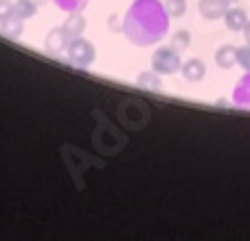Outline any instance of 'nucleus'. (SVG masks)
Wrapping results in <instances>:
<instances>
[{
    "mask_svg": "<svg viewBox=\"0 0 250 241\" xmlns=\"http://www.w3.org/2000/svg\"><path fill=\"white\" fill-rule=\"evenodd\" d=\"M232 104L239 108L250 111V72H244V77L237 81L232 90Z\"/></svg>",
    "mask_w": 250,
    "mask_h": 241,
    "instance_id": "nucleus-7",
    "label": "nucleus"
},
{
    "mask_svg": "<svg viewBox=\"0 0 250 241\" xmlns=\"http://www.w3.org/2000/svg\"><path fill=\"white\" fill-rule=\"evenodd\" d=\"M223 23L230 32H244L246 23H248V14L241 9V7H228L226 16H223Z\"/></svg>",
    "mask_w": 250,
    "mask_h": 241,
    "instance_id": "nucleus-9",
    "label": "nucleus"
},
{
    "mask_svg": "<svg viewBox=\"0 0 250 241\" xmlns=\"http://www.w3.org/2000/svg\"><path fill=\"white\" fill-rule=\"evenodd\" d=\"M63 27L70 34V39H77V36H82L83 30H86V18H83L82 12H72V14H68Z\"/></svg>",
    "mask_w": 250,
    "mask_h": 241,
    "instance_id": "nucleus-11",
    "label": "nucleus"
},
{
    "mask_svg": "<svg viewBox=\"0 0 250 241\" xmlns=\"http://www.w3.org/2000/svg\"><path fill=\"white\" fill-rule=\"evenodd\" d=\"M14 14V2L12 0H0V23Z\"/></svg>",
    "mask_w": 250,
    "mask_h": 241,
    "instance_id": "nucleus-18",
    "label": "nucleus"
},
{
    "mask_svg": "<svg viewBox=\"0 0 250 241\" xmlns=\"http://www.w3.org/2000/svg\"><path fill=\"white\" fill-rule=\"evenodd\" d=\"M23 23H25L23 18H18L16 14H12L9 18H5V20L0 23V32H2V36L16 41V39H21V34H23Z\"/></svg>",
    "mask_w": 250,
    "mask_h": 241,
    "instance_id": "nucleus-10",
    "label": "nucleus"
},
{
    "mask_svg": "<svg viewBox=\"0 0 250 241\" xmlns=\"http://www.w3.org/2000/svg\"><path fill=\"white\" fill-rule=\"evenodd\" d=\"M189 45H192V34H189L187 30H178L174 36H171V47H176L178 52L187 50Z\"/></svg>",
    "mask_w": 250,
    "mask_h": 241,
    "instance_id": "nucleus-16",
    "label": "nucleus"
},
{
    "mask_svg": "<svg viewBox=\"0 0 250 241\" xmlns=\"http://www.w3.org/2000/svg\"><path fill=\"white\" fill-rule=\"evenodd\" d=\"M68 43H70V34L65 32V27H54L52 32H47L45 36V50L50 54H63L68 50Z\"/></svg>",
    "mask_w": 250,
    "mask_h": 241,
    "instance_id": "nucleus-4",
    "label": "nucleus"
},
{
    "mask_svg": "<svg viewBox=\"0 0 250 241\" xmlns=\"http://www.w3.org/2000/svg\"><path fill=\"white\" fill-rule=\"evenodd\" d=\"M237 65H241V68H244V72H250V45L239 47Z\"/></svg>",
    "mask_w": 250,
    "mask_h": 241,
    "instance_id": "nucleus-17",
    "label": "nucleus"
},
{
    "mask_svg": "<svg viewBox=\"0 0 250 241\" xmlns=\"http://www.w3.org/2000/svg\"><path fill=\"white\" fill-rule=\"evenodd\" d=\"M163 75H158L156 70H149V72H140L138 75V86L140 88H146V90H160L163 88Z\"/></svg>",
    "mask_w": 250,
    "mask_h": 241,
    "instance_id": "nucleus-12",
    "label": "nucleus"
},
{
    "mask_svg": "<svg viewBox=\"0 0 250 241\" xmlns=\"http://www.w3.org/2000/svg\"><path fill=\"white\" fill-rule=\"evenodd\" d=\"M65 57L72 65L77 68H88V65L95 63V45L88 39H82V36H77V39H70L68 43V50H65Z\"/></svg>",
    "mask_w": 250,
    "mask_h": 241,
    "instance_id": "nucleus-2",
    "label": "nucleus"
},
{
    "mask_svg": "<svg viewBox=\"0 0 250 241\" xmlns=\"http://www.w3.org/2000/svg\"><path fill=\"white\" fill-rule=\"evenodd\" d=\"M237 54H239V47L226 43V45H221L214 52V61L221 70H232L234 65H237Z\"/></svg>",
    "mask_w": 250,
    "mask_h": 241,
    "instance_id": "nucleus-8",
    "label": "nucleus"
},
{
    "mask_svg": "<svg viewBox=\"0 0 250 241\" xmlns=\"http://www.w3.org/2000/svg\"><path fill=\"white\" fill-rule=\"evenodd\" d=\"M244 39H246V45H250V18H248V23H246V27H244Z\"/></svg>",
    "mask_w": 250,
    "mask_h": 241,
    "instance_id": "nucleus-19",
    "label": "nucleus"
},
{
    "mask_svg": "<svg viewBox=\"0 0 250 241\" xmlns=\"http://www.w3.org/2000/svg\"><path fill=\"white\" fill-rule=\"evenodd\" d=\"M228 2H230V5H232V2H239V0H228Z\"/></svg>",
    "mask_w": 250,
    "mask_h": 241,
    "instance_id": "nucleus-20",
    "label": "nucleus"
},
{
    "mask_svg": "<svg viewBox=\"0 0 250 241\" xmlns=\"http://www.w3.org/2000/svg\"><path fill=\"white\" fill-rule=\"evenodd\" d=\"M230 2L228 0H198V14L205 20H219L226 16Z\"/></svg>",
    "mask_w": 250,
    "mask_h": 241,
    "instance_id": "nucleus-5",
    "label": "nucleus"
},
{
    "mask_svg": "<svg viewBox=\"0 0 250 241\" xmlns=\"http://www.w3.org/2000/svg\"><path fill=\"white\" fill-rule=\"evenodd\" d=\"M181 65L183 59L176 47H158L151 54V70H156L158 75H176Z\"/></svg>",
    "mask_w": 250,
    "mask_h": 241,
    "instance_id": "nucleus-3",
    "label": "nucleus"
},
{
    "mask_svg": "<svg viewBox=\"0 0 250 241\" xmlns=\"http://www.w3.org/2000/svg\"><path fill=\"white\" fill-rule=\"evenodd\" d=\"M169 18H183L187 12V0H163Z\"/></svg>",
    "mask_w": 250,
    "mask_h": 241,
    "instance_id": "nucleus-14",
    "label": "nucleus"
},
{
    "mask_svg": "<svg viewBox=\"0 0 250 241\" xmlns=\"http://www.w3.org/2000/svg\"><path fill=\"white\" fill-rule=\"evenodd\" d=\"M205 72H208L205 63L201 59H196V57L183 61V65H181V75L185 77V81H189V83L203 81V79H205Z\"/></svg>",
    "mask_w": 250,
    "mask_h": 241,
    "instance_id": "nucleus-6",
    "label": "nucleus"
},
{
    "mask_svg": "<svg viewBox=\"0 0 250 241\" xmlns=\"http://www.w3.org/2000/svg\"><path fill=\"white\" fill-rule=\"evenodd\" d=\"M36 12H39V2L36 0H16L14 2V14L18 18H23V20L36 16Z\"/></svg>",
    "mask_w": 250,
    "mask_h": 241,
    "instance_id": "nucleus-13",
    "label": "nucleus"
},
{
    "mask_svg": "<svg viewBox=\"0 0 250 241\" xmlns=\"http://www.w3.org/2000/svg\"><path fill=\"white\" fill-rule=\"evenodd\" d=\"M54 5L65 14H72V12H82L83 7L88 5V0H52Z\"/></svg>",
    "mask_w": 250,
    "mask_h": 241,
    "instance_id": "nucleus-15",
    "label": "nucleus"
},
{
    "mask_svg": "<svg viewBox=\"0 0 250 241\" xmlns=\"http://www.w3.org/2000/svg\"><path fill=\"white\" fill-rule=\"evenodd\" d=\"M36 2H50V0H36Z\"/></svg>",
    "mask_w": 250,
    "mask_h": 241,
    "instance_id": "nucleus-21",
    "label": "nucleus"
},
{
    "mask_svg": "<svg viewBox=\"0 0 250 241\" xmlns=\"http://www.w3.org/2000/svg\"><path fill=\"white\" fill-rule=\"evenodd\" d=\"M122 32L138 47L160 43L169 32V14L160 0H133L122 20Z\"/></svg>",
    "mask_w": 250,
    "mask_h": 241,
    "instance_id": "nucleus-1",
    "label": "nucleus"
}]
</instances>
